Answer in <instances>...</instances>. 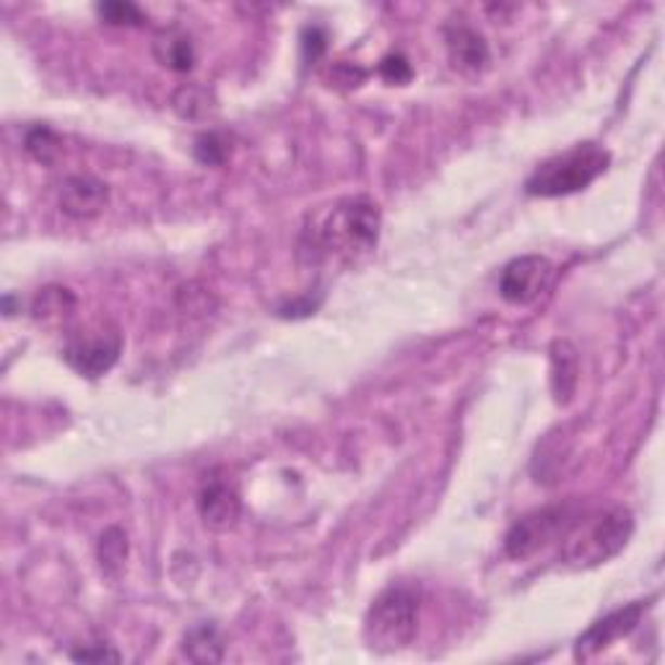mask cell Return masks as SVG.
I'll list each match as a JSON object with an SVG mask.
<instances>
[{
  "mask_svg": "<svg viewBox=\"0 0 665 665\" xmlns=\"http://www.w3.org/2000/svg\"><path fill=\"white\" fill-rule=\"evenodd\" d=\"M175 110L182 117H201L203 112H208V94L203 89L186 87L175 94Z\"/></svg>",
  "mask_w": 665,
  "mask_h": 665,
  "instance_id": "obj_20",
  "label": "cell"
},
{
  "mask_svg": "<svg viewBox=\"0 0 665 665\" xmlns=\"http://www.w3.org/2000/svg\"><path fill=\"white\" fill-rule=\"evenodd\" d=\"M380 76L391 84H408L413 78V71L404 55H387L380 63Z\"/></svg>",
  "mask_w": 665,
  "mask_h": 665,
  "instance_id": "obj_21",
  "label": "cell"
},
{
  "mask_svg": "<svg viewBox=\"0 0 665 665\" xmlns=\"http://www.w3.org/2000/svg\"><path fill=\"white\" fill-rule=\"evenodd\" d=\"M26 151H29L37 162L50 164L57 156V151H61V138L52 133L50 128L39 125V128L29 130V136H26Z\"/></svg>",
  "mask_w": 665,
  "mask_h": 665,
  "instance_id": "obj_17",
  "label": "cell"
},
{
  "mask_svg": "<svg viewBox=\"0 0 665 665\" xmlns=\"http://www.w3.org/2000/svg\"><path fill=\"white\" fill-rule=\"evenodd\" d=\"M635 533V517L627 507H609L598 512H577L570 528L559 538L562 562L572 570H592L614 559Z\"/></svg>",
  "mask_w": 665,
  "mask_h": 665,
  "instance_id": "obj_1",
  "label": "cell"
},
{
  "mask_svg": "<svg viewBox=\"0 0 665 665\" xmlns=\"http://www.w3.org/2000/svg\"><path fill=\"white\" fill-rule=\"evenodd\" d=\"M445 44L450 63L460 74H481L489 65V44L469 24H450L445 29Z\"/></svg>",
  "mask_w": 665,
  "mask_h": 665,
  "instance_id": "obj_11",
  "label": "cell"
},
{
  "mask_svg": "<svg viewBox=\"0 0 665 665\" xmlns=\"http://www.w3.org/2000/svg\"><path fill=\"white\" fill-rule=\"evenodd\" d=\"M380 208L367 197L335 203L315 232V247L325 255H357L378 245Z\"/></svg>",
  "mask_w": 665,
  "mask_h": 665,
  "instance_id": "obj_4",
  "label": "cell"
},
{
  "mask_svg": "<svg viewBox=\"0 0 665 665\" xmlns=\"http://www.w3.org/2000/svg\"><path fill=\"white\" fill-rule=\"evenodd\" d=\"M110 190L102 180L89 175H76L61 186L57 193V203H61L63 214L74 216V219H91V216L102 214L107 206Z\"/></svg>",
  "mask_w": 665,
  "mask_h": 665,
  "instance_id": "obj_10",
  "label": "cell"
},
{
  "mask_svg": "<svg viewBox=\"0 0 665 665\" xmlns=\"http://www.w3.org/2000/svg\"><path fill=\"white\" fill-rule=\"evenodd\" d=\"M125 557H128V538H125L120 528H110L99 538V562H102V570L115 575L123 567Z\"/></svg>",
  "mask_w": 665,
  "mask_h": 665,
  "instance_id": "obj_16",
  "label": "cell"
},
{
  "mask_svg": "<svg viewBox=\"0 0 665 665\" xmlns=\"http://www.w3.org/2000/svg\"><path fill=\"white\" fill-rule=\"evenodd\" d=\"M123 335L115 325H99L89 331L71 335L65 344L63 359L84 378H99L110 372L115 361L120 359Z\"/></svg>",
  "mask_w": 665,
  "mask_h": 665,
  "instance_id": "obj_6",
  "label": "cell"
},
{
  "mask_svg": "<svg viewBox=\"0 0 665 665\" xmlns=\"http://www.w3.org/2000/svg\"><path fill=\"white\" fill-rule=\"evenodd\" d=\"M97 13L112 26H143L146 22L136 3H102L97 5Z\"/></svg>",
  "mask_w": 665,
  "mask_h": 665,
  "instance_id": "obj_18",
  "label": "cell"
},
{
  "mask_svg": "<svg viewBox=\"0 0 665 665\" xmlns=\"http://www.w3.org/2000/svg\"><path fill=\"white\" fill-rule=\"evenodd\" d=\"M577 510L572 504H554L543 510H533L512 525L504 538V551L510 559H528L549 543L559 541L570 528Z\"/></svg>",
  "mask_w": 665,
  "mask_h": 665,
  "instance_id": "obj_5",
  "label": "cell"
},
{
  "mask_svg": "<svg viewBox=\"0 0 665 665\" xmlns=\"http://www.w3.org/2000/svg\"><path fill=\"white\" fill-rule=\"evenodd\" d=\"M579 361L577 351L570 341H554L551 344V387H554L557 404H570L577 387Z\"/></svg>",
  "mask_w": 665,
  "mask_h": 665,
  "instance_id": "obj_12",
  "label": "cell"
},
{
  "mask_svg": "<svg viewBox=\"0 0 665 665\" xmlns=\"http://www.w3.org/2000/svg\"><path fill=\"white\" fill-rule=\"evenodd\" d=\"M642 614H644V603H629L624 605V609L614 611V614L603 616L601 622L592 624L585 635H579V640L575 644L577 661H590V657L603 653L605 648H611L618 637L629 635V631L640 624Z\"/></svg>",
  "mask_w": 665,
  "mask_h": 665,
  "instance_id": "obj_8",
  "label": "cell"
},
{
  "mask_svg": "<svg viewBox=\"0 0 665 665\" xmlns=\"http://www.w3.org/2000/svg\"><path fill=\"white\" fill-rule=\"evenodd\" d=\"M554 279V266L543 255H523L507 263L502 279H499V294L510 305H533V302L549 289Z\"/></svg>",
  "mask_w": 665,
  "mask_h": 665,
  "instance_id": "obj_7",
  "label": "cell"
},
{
  "mask_svg": "<svg viewBox=\"0 0 665 665\" xmlns=\"http://www.w3.org/2000/svg\"><path fill=\"white\" fill-rule=\"evenodd\" d=\"M156 57L167 65V68L180 71V74H186V71L193 68L195 63V50L193 44H190L188 37L180 35H169L156 42Z\"/></svg>",
  "mask_w": 665,
  "mask_h": 665,
  "instance_id": "obj_14",
  "label": "cell"
},
{
  "mask_svg": "<svg viewBox=\"0 0 665 665\" xmlns=\"http://www.w3.org/2000/svg\"><path fill=\"white\" fill-rule=\"evenodd\" d=\"M611 164V154L598 143H579L554 159L543 162L525 182L528 195L559 197L579 193L596 182Z\"/></svg>",
  "mask_w": 665,
  "mask_h": 665,
  "instance_id": "obj_3",
  "label": "cell"
},
{
  "mask_svg": "<svg viewBox=\"0 0 665 665\" xmlns=\"http://www.w3.org/2000/svg\"><path fill=\"white\" fill-rule=\"evenodd\" d=\"M182 653H186L193 663H219L223 657V642L216 627L210 624H201V627L190 629L182 644Z\"/></svg>",
  "mask_w": 665,
  "mask_h": 665,
  "instance_id": "obj_13",
  "label": "cell"
},
{
  "mask_svg": "<svg viewBox=\"0 0 665 665\" xmlns=\"http://www.w3.org/2000/svg\"><path fill=\"white\" fill-rule=\"evenodd\" d=\"M328 48V35L320 29V26H307L302 31V50H305V61L315 63Z\"/></svg>",
  "mask_w": 665,
  "mask_h": 665,
  "instance_id": "obj_22",
  "label": "cell"
},
{
  "mask_svg": "<svg viewBox=\"0 0 665 665\" xmlns=\"http://www.w3.org/2000/svg\"><path fill=\"white\" fill-rule=\"evenodd\" d=\"M421 598L417 588L393 585L382 590L365 616V642L380 655L400 653L417 637Z\"/></svg>",
  "mask_w": 665,
  "mask_h": 665,
  "instance_id": "obj_2",
  "label": "cell"
},
{
  "mask_svg": "<svg viewBox=\"0 0 665 665\" xmlns=\"http://www.w3.org/2000/svg\"><path fill=\"white\" fill-rule=\"evenodd\" d=\"M227 154H229L227 141H223L219 133H203L195 141L197 162L208 164V167H219V164H223V159H227Z\"/></svg>",
  "mask_w": 665,
  "mask_h": 665,
  "instance_id": "obj_19",
  "label": "cell"
},
{
  "mask_svg": "<svg viewBox=\"0 0 665 665\" xmlns=\"http://www.w3.org/2000/svg\"><path fill=\"white\" fill-rule=\"evenodd\" d=\"M197 512L210 530H229L242 512L240 491L232 481L208 478L197 494Z\"/></svg>",
  "mask_w": 665,
  "mask_h": 665,
  "instance_id": "obj_9",
  "label": "cell"
},
{
  "mask_svg": "<svg viewBox=\"0 0 665 665\" xmlns=\"http://www.w3.org/2000/svg\"><path fill=\"white\" fill-rule=\"evenodd\" d=\"M74 661H120V655L115 653V650H110L107 644H97V648H84L74 653Z\"/></svg>",
  "mask_w": 665,
  "mask_h": 665,
  "instance_id": "obj_23",
  "label": "cell"
},
{
  "mask_svg": "<svg viewBox=\"0 0 665 665\" xmlns=\"http://www.w3.org/2000/svg\"><path fill=\"white\" fill-rule=\"evenodd\" d=\"M74 307H76V296L71 294L68 289L48 286L37 294L31 312H35V318L48 320V318H61V315L74 312Z\"/></svg>",
  "mask_w": 665,
  "mask_h": 665,
  "instance_id": "obj_15",
  "label": "cell"
}]
</instances>
